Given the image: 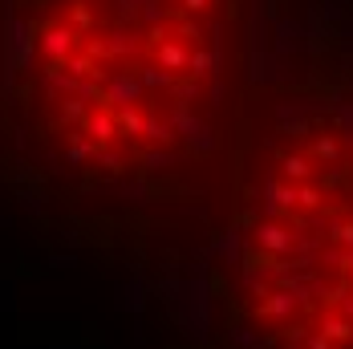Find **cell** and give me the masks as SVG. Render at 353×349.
Returning a JSON list of instances; mask_svg holds the SVG:
<instances>
[{
  "label": "cell",
  "mask_w": 353,
  "mask_h": 349,
  "mask_svg": "<svg viewBox=\"0 0 353 349\" xmlns=\"http://www.w3.org/2000/svg\"><path fill=\"white\" fill-rule=\"evenodd\" d=\"M292 309H296V297H292L288 288H281V292H272V297L264 301V313H268V317H288Z\"/></svg>",
  "instance_id": "6"
},
{
  "label": "cell",
  "mask_w": 353,
  "mask_h": 349,
  "mask_svg": "<svg viewBox=\"0 0 353 349\" xmlns=\"http://www.w3.org/2000/svg\"><path fill=\"white\" fill-rule=\"evenodd\" d=\"M309 159H313V163H337V159H341V146H337L333 134H317V139H313V150H309Z\"/></svg>",
  "instance_id": "4"
},
{
  "label": "cell",
  "mask_w": 353,
  "mask_h": 349,
  "mask_svg": "<svg viewBox=\"0 0 353 349\" xmlns=\"http://www.w3.org/2000/svg\"><path fill=\"white\" fill-rule=\"evenodd\" d=\"M232 337H236V346H244V349H252V346H256V333H252V329H248V333H244V329H236Z\"/></svg>",
  "instance_id": "11"
},
{
  "label": "cell",
  "mask_w": 353,
  "mask_h": 349,
  "mask_svg": "<svg viewBox=\"0 0 353 349\" xmlns=\"http://www.w3.org/2000/svg\"><path fill=\"white\" fill-rule=\"evenodd\" d=\"M296 203H301V208H321V191L317 187H309V183L296 187Z\"/></svg>",
  "instance_id": "9"
},
{
  "label": "cell",
  "mask_w": 353,
  "mask_h": 349,
  "mask_svg": "<svg viewBox=\"0 0 353 349\" xmlns=\"http://www.w3.org/2000/svg\"><path fill=\"white\" fill-rule=\"evenodd\" d=\"M215 252H219V256H232V260H236V256H240V228H232V232H228V236H223V240L215 244Z\"/></svg>",
  "instance_id": "7"
},
{
  "label": "cell",
  "mask_w": 353,
  "mask_h": 349,
  "mask_svg": "<svg viewBox=\"0 0 353 349\" xmlns=\"http://www.w3.org/2000/svg\"><path fill=\"white\" fill-rule=\"evenodd\" d=\"M321 333H325L329 341H350L353 337V321L350 317H325V321H321Z\"/></svg>",
  "instance_id": "5"
},
{
  "label": "cell",
  "mask_w": 353,
  "mask_h": 349,
  "mask_svg": "<svg viewBox=\"0 0 353 349\" xmlns=\"http://www.w3.org/2000/svg\"><path fill=\"white\" fill-rule=\"evenodd\" d=\"M292 240H296V236H292L288 228H281V223H264V228L256 232V244H260V248H268L272 256L288 252V248H292Z\"/></svg>",
  "instance_id": "1"
},
{
  "label": "cell",
  "mask_w": 353,
  "mask_h": 349,
  "mask_svg": "<svg viewBox=\"0 0 353 349\" xmlns=\"http://www.w3.org/2000/svg\"><path fill=\"white\" fill-rule=\"evenodd\" d=\"M329 236H333V244L353 248V223H345V219H337V223L329 228Z\"/></svg>",
  "instance_id": "8"
},
{
  "label": "cell",
  "mask_w": 353,
  "mask_h": 349,
  "mask_svg": "<svg viewBox=\"0 0 353 349\" xmlns=\"http://www.w3.org/2000/svg\"><path fill=\"white\" fill-rule=\"evenodd\" d=\"M281 167H284L288 179H301V183H305V179H313V171H317V163H313L309 154H284Z\"/></svg>",
  "instance_id": "2"
},
{
  "label": "cell",
  "mask_w": 353,
  "mask_h": 349,
  "mask_svg": "<svg viewBox=\"0 0 353 349\" xmlns=\"http://www.w3.org/2000/svg\"><path fill=\"white\" fill-rule=\"evenodd\" d=\"M305 349H333V341H329L325 333H309V337H305Z\"/></svg>",
  "instance_id": "10"
},
{
  "label": "cell",
  "mask_w": 353,
  "mask_h": 349,
  "mask_svg": "<svg viewBox=\"0 0 353 349\" xmlns=\"http://www.w3.org/2000/svg\"><path fill=\"white\" fill-rule=\"evenodd\" d=\"M337 305H341V317H350V321H353V292H345Z\"/></svg>",
  "instance_id": "12"
},
{
  "label": "cell",
  "mask_w": 353,
  "mask_h": 349,
  "mask_svg": "<svg viewBox=\"0 0 353 349\" xmlns=\"http://www.w3.org/2000/svg\"><path fill=\"white\" fill-rule=\"evenodd\" d=\"M85 130H90L98 142H110L114 134H118V118H114V114H106V110H98V114L85 122Z\"/></svg>",
  "instance_id": "3"
}]
</instances>
